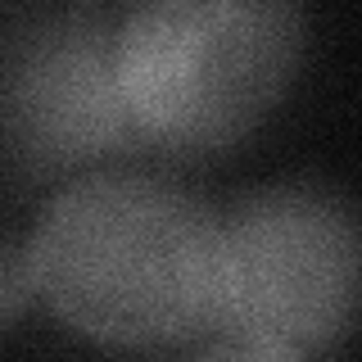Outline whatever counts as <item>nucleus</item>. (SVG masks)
<instances>
[{"mask_svg": "<svg viewBox=\"0 0 362 362\" xmlns=\"http://www.w3.org/2000/svg\"><path fill=\"white\" fill-rule=\"evenodd\" d=\"M32 286L105 344H173L218 326V213L158 177L68 181L28 240Z\"/></svg>", "mask_w": 362, "mask_h": 362, "instance_id": "1", "label": "nucleus"}, {"mask_svg": "<svg viewBox=\"0 0 362 362\" xmlns=\"http://www.w3.org/2000/svg\"><path fill=\"white\" fill-rule=\"evenodd\" d=\"M299 50L303 9L286 0H154L113 32V77L136 141L209 154L263 122Z\"/></svg>", "mask_w": 362, "mask_h": 362, "instance_id": "2", "label": "nucleus"}, {"mask_svg": "<svg viewBox=\"0 0 362 362\" xmlns=\"http://www.w3.org/2000/svg\"><path fill=\"white\" fill-rule=\"evenodd\" d=\"M222 335L313 354L339 339L358 303V218L344 195L281 181L218 218Z\"/></svg>", "mask_w": 362, "mask_h": 362, "instance_id": "3", "label": "nucleus"}, {"mask_svg": "<svg viewBox=\"0 0 362 362\" xmlns=\"http://www.w3.org/2000/svg\"><path fill=\"white\" fill-rule=\"evenodd\" d=\"M9 113L23 145L50 163L136 141L113 77V37L90 18H68L28 41L9 82Z\"/></svg>", "mask_w": 362, "mask_h": 362, "instance_id": "4", "label": "nucleus"}, {"mask_svg": "<svg viewBox=\"0 0 362 362\" xmlns=\"http://www.w3.org/2000/svg\"><path fill=\"white\" fill-rule=\"evenodd\" d=\"M32 294H37V286H32L28 249L0 240V331H5V326H14L18 317L28 313Z\"/></svg>", "mask_w": 362, "mask_h": 362, "instance_id": "5", "label": "nucleus"}, {"mask_svg": "<svg viewBox=\"0 0 362 362\" xmlns=\"http://www.w3.org/2000/svg\"><path fill=\"white\" fill-rule=\"evenodd\" d=\"M190 362H303V358L290 354V349H276V344H258V339L222 335L213 349H204V354L190 358Z\"/></svg>", "mask_w": 362, "mask_h": 362, "instance_id": "6", "label": "nucleus"}]
</instances>
